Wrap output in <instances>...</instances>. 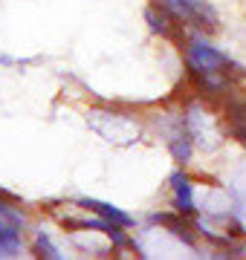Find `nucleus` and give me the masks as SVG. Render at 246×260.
I'll use <instances>...</instances> for the list:
<instances>
[{
    "label": "nucleus",
    "instance_id": "nucleus-1",
    "mask_svg": "<svg viewBox=\"0 0 246 260\" xmlns=\"http://www.w3.org/2000/svg\"><path fill=\"white\" fill-rule=\"evenodd\" d=\"M226 67H229V58L223 55V52H218L214 47H208V44H203V41H194V44L189 47V70L191 73L206 75L208 81H211V75L226 73Z\"/></svg>",
    "mask_w": 246,
    "mask_h": 260
},
{
    "label": "nucleus",
    "instance_id": "nucleus-2",
    "mask_svg": "<svg viewBox=\"0 0 246 260\" xmlns=\"http://www.w3.org/2000/svg\"><path fill=\"white\" fill-rule=\"evenodd\" d=\"M81 205H84V208H93L96 214H102L104 220L113 223V225H133V217L131 214H125L122 208H113V205L99 203V200H81Z\"/></svg>",
    "mask_w": 246,
    "mask_h": 260
},
{
    "label": "nucleus",
    "instance_id": "nucleus-3",
    "mask_svg": "<svg viewBox=\"0 0 246 260\" xmlns=\"http://www.w3.org/2000/svg\"><path fill=\"white\" fill-rule=\"evenodd\" d=\"M171 182H174V191H177V208H180V214H194V200H191L189 177H186V174H174Z\"/></svg>",
    "mask_w": 246,
    "mask_h": 260
},
{
    "label": "nucleus",
    "instance_id": "nucleus-4",
    "mask_svg": "<svg viewBox=\"0 0 246 260\" xmlns=\"http://www.w3.org/2000/svg\"><path fill=\"white\" fill-rule=\"evenodd\" d=\"M20 249V232L15 225H0V257H9Z\"/></svg>",
    "mask_w": 246,
    "mask_h": 260
},
{
    "label": "nucleus",
    "instance_id": "nucleus-5",
    "mask_svg": "<svg viewBox=\"0 0 246 260\" xmlns=\"http://www.w3.org/2000/svg\"><path fill=\"white\" fill-rule=\"evenodd\" d=\"M153 223H160V225H165V229H171V232L177 234V237H182V240L189 243V246H194V237L189 234L186 223H180L177 217H171V214H157V217H153Z\"/></svg>",
    "mask_w": 246,
    "mask_h": 260
},
{
    "label": "nucleus",
    "instance_id": "nucleus-6",
    "mask_svg": "<svg viewBox=\"0 0 246 260\" xmlns=\"http://www.w3.org/2000/svg\"><path fill=\"white\" fill-rule=\"evenodd\" d=\"M171 153H174V159H177V162H189V156H191L189 136H177V142H171Z\"/></svg>",
    "mask_w": 246,
    "mask_h": 260
},
{
    "label": "nucleus",
    "instance_id": "nucleus-7",
    "mask_svg": "<svg viewBox=\"0 0 246 260\" xmlns=\"http://www.w3.org/2000/svg\"><path fill=\"white\" fill-rule=\"evenodd\" d=\"M35 246H38V251H41V257H61V251L55 249V246H52V243H49V237L47 234H38V240H35Z\"/></svg>",
    "mask_w": 246,
    "mask_h": 260
},
{
    "label": "nucleus",
    "instance_id": "nucleus-8",
    "mask_svg": "<svg viewBox=\"0 0 246 260\" xmlns=\"http://www.w3.org/2000/svg\"><path fill=\"white\" fill-rule=\"evenodd\" d=\"M0 214H3L6 220H12L15 225H23V214H20V211H15V208H12L9 203H3V200H0Z\"/></svg>",
    "mask_w": 246,
    "mask_h": 260
},
{
    "label": "nucleus",
    "instance_id": "nucleus-9",
    "mask_svg": "<svg viewBox=\"0 0 246 260\" xmlns=\"http://www.w3.org/2000/svg\"><path fill=\"white\" fill-rule=\"evenodd\" d=\"M237 136H240V142L246 145V130H237Z\"/></svg>",
    "mask_w": 246,
    "mask_h": 260
}]
</instances>
